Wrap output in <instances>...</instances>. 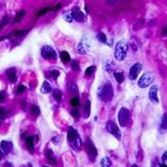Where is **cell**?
Listing matches in <instances>:
<instances>
[{"mask_svg":"<svg viewBox=\"0 0 167 167\" xmlns=\"http://www.w3.org/2000/svg\"><path fill=\"white\" fill-rule=\"evenodd\" d=\"M98 96L103 101H109V100H111L112 96H114V92H112V86H111L110 82H106L105 85L99 89Z\"/></svg>","mask_w":167,"mask_h":167,"instance_id":"1","label":"cell"},{"mask_svg":"<svg viewBox=\"0 0 167 167\" xmlns=\"http://www.w3.org/2000/svg\"><path fill=\"white\" fill-rule=\"evenodd\" d=\"M127 50H128V45L126 41L122 40L116 45V48H115V57L116 59L119 60V61H123L125 58H126V55H127Z\"/></svg>","mask_w":167,"mask_h":167,"instance_id":"2","label":"cell"},{"mask_svg":"<svg viewBox=\"0 0 167 167\" xmlns=\"http://www.w3.org/2000/svg\"><path fill=\"white\" fill-rule=\"evenodd\" d=\"M118 120H119V125L126 127L128 125V120H129V111L127 108H122L119 112H118Z\"/></svg>","mask_w":167,"mask_h":167,"instance_id":"3","label":"cell"},{"mask_svg":"<svg viewBox=\"0 0 167 167\" xmlns=\"http://www.w3.org/2000/svg\"><path fill=\"white\" fill-rule=\"evenodd\" d=\"M154 80V77H153V75L150 74V73H146V74H144L139 78V80H138V86L140 87V88H145V87L149 86L152 82Z\"/></svg>","mask_w":167,"mask_h":167,"instance_id":"4","label":"cell"},{"mask_svg":"<svg viewBox=\"0 0 167 167\" xmlns=\"http://www.w3.org/2000/svg\"><path fill=\"white\" fill-rule=\"evenodd\" d=\"M86 149H87V154L89 156V159L90 161H95L96 157H97V150H96V147L94 145L90 139H88L86 143Z\"/></svg>","mask_w":167,"mask_h":167,"instance_id":"5","label":"cell"},{"mask_svg":"<svg viewBox=\"0 0 167 167\" xmlns=\"http://www.w3.org/2000/svg\"><path fill=\"white\" fill-rule=\"evenodd\" d=\"M106 127H107V130H108V133H109V134H111L112 136H115L117 139H120V137H122L120 131H119V129H118L117 125L115 124L114 122H108Z\"/></svg>","mask_w":167,"mask_h":167,"instance_id":"6","label":"cell"},{"mask_svg":"<svg viewBox=\"0 0 167 167\" xmlns=\"http://www.w3.org/2000/svg\"><path fill=\"white\" fill-rule=\"evenodd\" d=\"M41 56L46 59H54L57 57L56 51L50 46H43L41 48Z\"/></svg>","mask_w":167,"mask_h":167,"instance_id":"7","label":"cell"},{"mask_svg":"<svg viewBox=\"0 0 167 167\" xmlns=\"http://www.w3.org/2000/svg\"><path fill=\"white\" fill-rule=\"evenodd\" d=\"M71 16H73V19H75L76 21H78V22H81V21H84L85 20V15L82 11H80V9L79 8H74L73 9V11H71Z\"/></svg>","mask_w":167,"mask_h":167,"instance_id":"8","label":"cell"},{"mask_svg":"<svg viewBox=\"0 0 167 167\" xmlns=\"http://www.w3.org/2000/svg\"><path fill=\"white\" fill-rule=\"evenodd\" d=\"M140 70H142V65L140 64H135L129 70V78L131 80H134V79H136L138 74L140 73Z\"/></svg>","mask_w":167,"mask_h":167,"instance_id":"9","label":"cell"},{"mask_svg":"<svg viewBox=\"0 0 167 167\" xmlns=\"http://www.w3.org/2000/svg\"><path fill=\"white\" fill-rule=\"evenodd\" d=\"M13 149V143L11 142H8V140H3L1 142L0 144V150L3 153V155H7L9 154Z\"/></svg>","mask_w":167,"mask_h":167,"instance_id":"10","label":"cell"},{"mask_svg":"<svg viewBox=\"0 0 167 167\" xmlns=\"http://www.w3.org/2000/svg\"><path fill=\"white\" fill-rule=\"evenodd\" d=\"M157 92H158V87L157 86H154L150 88V90H149V99L155 103V104H157L159 100H158V97H157Z\"/></svg>","mask_w":167,"mask_h":167,"instance_id":"11","label":"cell"},{"mask_svg":"<svg viewBox=\"0 0 167 167\" xmlns=\"http://www.w3.org/2000/svg\"><path fill=\"white\" fill-rule=\"evenodd\" d=\"M45 155H46V158H47V161H48V163H49L50 165H56V164H57V159L55 158V156L52 154V150H51V149L47 148Z\"/></svg>","mask_w":167,"mask_h":167,"instance_id":"12","label":"cell"},{"mask_svg":"<svg viewBox=\"0 0 167 167\" xmlns=\"http://www.w3.org/2000/svg\"><path fill=\"white\" fill-rule=\"evenodd\" d=\"M79 137V135H78V133H77V130L74 129L73 127H70L68 130V142L69 144H71V143H74L77 138Z\"/></svg>","mask_w":167,"mask_h":167,"instance_id":"13","label":"cell"},{"mask_svg":"<svg viewBox=\"0 0 167 167\" xmlns=\"http://www.w3.org/2000/svg\"><path fill=\"white\" fill-rule=\"evenodd\" d=\"M7 77L10 82H16L17 81V75H16V70L13 68H10L7 70Z\"/></svg>","mask_w":167,"mask_h":167,"instance_id":"14","label":"cell"},{"mask_svg":"<svg viewBox=\"0 0 167 167\" xmlns=\"http://www.w3.org/2000/svg\"><path fill=\"white\" fill-rule=\"evenodd\" d=\"M34 143H35V140H34V137H27L26 138V144H27V148H28V150L30 152V153H34Z\"/></svg>","mask_w":167,"mask_h":167,"instance_id":"15","label":"cell"},{"mask_svg":"<svg viewBox=\"0 0 167 167\" xmlns=\"http://www.w3.org/2000/svg\"><path fill=\"white\" fill-rule=\"evenodd\" d=\"M90 115V101L86 100L85 105H84V118H88Z\"/></svg>","mask_w":167,"mask_h":167,"instance_id":"16","label":"cell"},{"mask_svg":"<svg viewBox=\"0 0 167 167\" xmlns=\"http://www.w3.org/2000/svg\"><path fill=\"white\" fill-rule=\"evenodd\" d=\"M161 133H167V115L166 114H164V116L161 118Z\"/></svg>","mask_w":167,"mask_h":167,"instance_id":"17","label":"cell"},{"mask_svg":"<svg viewBox=\"0 0 167 167\" xmlns=\"http://www.w3.org/2000/svg\"><path fill=\"white\" fill-rule=\"evenodd\" d=\"M87 50H88V45L87 43H85L84 40L79 43V46H78V52L79 54H86Z\"/></svg>","mask_w":167,"mask_h":167,"instance_id":"18","label":"cell"},{"mask_svg":"<svg viewBox=\"0 0 167 167\" xmlns=\"http://www.w3.org/2000/svg\"><path fill=\"white\" fill-rule=\"evenodd\" d=\"M52 90V88H51V86H50V84L48 82V81H45L43 84V86H41V93L43 94H48L50 93Z\"/></svg>","mask_w":167,"mask_h":167,"instance_id":"19","label":"cell"},{"mask_svg":"<svg viewBox=\"0 0 167 167\" xmlns=\"http://www.w3.org/2000/svg\"><path fill=\"white\" fill-rule=\"evenodd\" d=\"M60 59L62 60V62L67 64L70 61V55H69L67 51H61L60 52Z\"/></svg>","mask_w":167,"mask_h":167,"instance_id":"20","label":"cell"},{"mask_svg":"<svg viewBox=\"0 0 167 167\" xmlns=\"http://www.w3.org/2000/svg\"><path fill=\"white\" fill-rule=\"evenodd\" d=\"M30 112H31V115H32L34 117H37L38 115L40 114V110H39V108H38V107H37L36 105H31V107H30Z\"/></svg>","mask_w":167,"mask_h":167,"instance_id":"21","label":"cell"},{"mask_svg":"<svg viewBox=\"0 0 167 167\" xmlns=\"http://www.w3.org/2000/svg\"><path fill=\"white\" fill-rule=\"evenodd\" d=\"M52 95H54V98L57 100V101H60L62 98V95H61V92L59 90V89H55L54 92H52Z\"/></svg>","mask_w":167,"mask_h":167,"instance_id":"22","label":"cell"},{"mask_svg":"<svg viewBox=\"0 0 167 167\" xmlns=\"http://www.w3.org/2000/svg\"><path fill=\"white\" fill-rule=\"evenodd\" d=\"M111 165V161L110 159L108 158V157H105V158H103L101 161H100V166L101 167H110Z\"/></svg>","mask_w":167,"mask_h":167,"instance_id":"23","label":"cell"},{"mask_svg":"<svg viewBox=\"0 0 167 167\" xmlns=\"http://www.w3.org/2000/svg\"><path fill=\"white\" fill-rule=\"evenodd\" d=\"M69 92H70V94L77 96V94H78V88H77V86L75 85L74 82H71V84L69 85Z\"/></svg>","mask_w":167,"mask_h":167,"instance_id":"24","label":"cell"},{"mask_svg":"<svg viewBox=\"0 0 167 167\" xmlns=\"http://www.w3.org/2000/svg\"><path fill=\"white\" fill-rule=\"evenodd\" d=\"M115 78H116V81H117L118 84H122L123 81H124V75L123 73H115Z\"/></svg>","mask_w":167,"mask_h":167,"instance_id":"25","label":"cell"},{"mask_svg":"<svg viewBox=\"0 0 167 167\" xmlns=\"http://www.w3.org/2000/svg\"><path fill=\"white\" fill-rule=\"evenodd\" d=\"M97 39H98L99 41H101V43H107V38H106V35H105V34H103V32H99L98 35H97Z\"/></svg>","mask_w":167,"mask_h":167,"instance_id":"26","label":"cell"},{"mask_svg":"<svg viewBox=\"0 0 167 167\" xmlns=\"http://www.w3.org/2000/svg\"><path fill=\"white\" fill-rule=\"evenodd\" d=\"M95 69H96V67L95 66H90V67H88L86 70V73H85V75H86L87 77H89V76H92V75L95 73Z\"/></svg>","mask_w":167,"mask_h":167,"instance_id":"27","label":"cell"},{"mask_svg":"<svg viewBox=\"0 0 167 167\" xmlns=\"http://www.w3.org/2000/svg\"><path fill=\"white\" fill-rule=\"evenodd\" d=\"M25 11H24V10H21V11H19L18 13H17V16H16V18H15V21H16V22H19V21H20V20H21V19L24 18V16H25Z\"/></svg>","mask_w":167,"mask_h":167,"instance_id":"28","label":"cell"},{"mask_svg":"<svg viewBox=\"0 0 167 167\" xmlns=\"http://www.w3.org/2000/svg\"><path fill=\"white\" fill-rule=\"evenodd\" d=\"M70 105L74 106V107H78L79 106V99L78 97H73L70 99Z\"/></svg>","mask_w":167,"mask_h":167,"instance_id":"29","label":"cell"},{"mask_svg":"<svg viewBox=\"0 0 167 167\" xmlns=\"http://www.w3.org/2000/svg\"><path fill=\"white\" fill-rule=\"evenodd\" d=\"M47 76H49L52 79H55V78H57V77L59 76V71H58V70H52V71H49V73L47 74Z\"/></svg>","mask_w":167,"mask_h":167,"instance_id":"30","label":"cell"},{"mask_svg":"<svg viewBox=\"0 0 167 167\" xmlns=\"http://www.w3.org/2000/svg\"><path fill=\"white\" fill-rule=\"evenodd\" d=\"M8 21H9V17H7V16L3 19H1V21H0V30L8 24Z\"/></svg>","mask_w":167,"mask_h":167,"instance_id":"31","label":"cell"},{"mask_svg":"<svg viewBox=\"0 0 167 167\" xmlns=\"http://www.w3.org/2000/svg\"><path fill=\"white\" fill-rule=\"evenodd\" d=\"M26 87L24 86V85H20V86H18V88H17V90H16V94L17 95H21V94L25 92Z\"/></svg>","mask_w":167,"mask_h":167,"instance_id":"32","label":"cell"},{"mask_svg":"<svg viewBox=\"0 0 167 167\" xmlns=\"http://www.w3.org/2000/svg\"><path fill=\"white\" fill-rule=\"evenodd\" d=\"M7 117L6 109H3L2 107H0V119H5Z\"/></svg>","mask_w":167,"mask_h":167,"instance_id":"33","label":"cell"},{"mask_svg":"<svg viewBox=\"0 0 167 167\" xmlns=\"http://www.w3.org/2000/svg\"><path fill=\"white\" fill-rule=\"evenodd\" d=\"M71 68L74 69V70H79V65H78V62L76 61V60L71 62Z\"/></svg>","mask_w":167,"mask_h":167,"instance_id":"34","label":"cell"},{"mask_svg":"<svg viewBox=\"0 0 167 167\" xmlns=\"http://www.w3.org/2000/svg\"><path fill=\"white\" fill-rule=\"evenodd\" d=\"M64 18H65L66 21L71 22V20H73V16H71V15H69V13H67V15H65V16H64Z\"/></svg>","mask_w":167,"mask_h":167,"instance_id":"35","label":"cell"},{"mask_svg":"<svg viewBox=\"0 0 167 167\" xmlns=\"http://www.w3.org/2000/svg\"><path fill=\"white\" fill-rule=\"evenodd\" d=\"M25 32H27V30H21V31H20V30H16L15 32H13V35L18 37V36H21V35H24Z\"/></svg>","mask_w":167,"mask_h":167,"instance_id":"36","label":"cell"},{"mask_svg":"<svg viewBox=\"0 0 167 167\" xmlns=\"http://www.w3.org/2000/svg\"><path fill=\"white\" fill-rule=\"evenodd\" d=\"M71 115H73V117L74 118L79 117V111H78V109H74V110L71 111Z\"/></svg>","mask_w":167,"mask_h":167,"instance_id":"37","label":"cell"},{"mask_svg":"<svg viewBox=\"0 0 167 167\" xmlns=\"http://www.w3.org/2000/svg\"><path fill=\"white\" fill-rule=\"evenodd\" d=\"M47 11H48V9H43V10H40V11L37 13V16L39 17V16H41V15H43V13H46Z\"/></svg>","mask_w":167,"mask_h":167,"instance_id":"38","label":"cell"},{"mask_svg":"<svg viewBox=\"0 0 167 167\" xmlns=\"http://www.w3.org/2000/svg\"><path fill=\"white\" fill-rule=\"evenodd\" d=\"M161 159H163V161H166V163H167V152H165V153L163 154V156H161Z\"/></svg>","mask_w":167,"mask_h":167,"instance_id":"39","label":"cell"},{"mask_svg":"<svg viewBox=\"0 0 167 167\" xmlns=\"http://www.w3.org/2000/svg\"><path fill=\"white\" fill-rule=\"evenodd\" d=\"M161 35H163V36H167V27H164V28H163Z\"/></svg>","mask_w":167,"mask_h":167,"instance_id":"40","label":"cell"},{"mask_svg":"<svg viewBox=\"0 0 167 167\" xmlns=\"http://www.w3.org/2000/svg\"><path fill=\"white\" fill-rule=\"evenodd\" d=\"M59 139H60V138H59V136L54 137V138H52V143H54V144H57V143L59 142Z\"/></svg>","mask_w":167,"mask_h":167,"instance_id":"41","label":"cell"},{"mask_svg":"<svg viewBox=\"0 0 167 167\" xmlns=\"http://www.w3.org/2000/svg\"><path fill=\"white\" fill-rule=\"evenodd\" d=\"M3 100H5V95H3V93H1L0 94V103L3 101Z\"/></svg>","mask_w":167,"mask_h":167,"instance_id":"42","label":"cell"},{"mask_svg":"<svg viewBox=\"0 0 167 167\" xmlns=\"http://www.w3.org/2000/svg\"><path fill=\"white\" fill-rule=\"evenodd\" d=\"M5 167H13V164H10V163H6L5 164Z\"/></svg>","mask_w":167,"mask_h":167,"instance_id":"43","label":"cell"},{"mask_svg":"<svg viewBox=\"0 0 167 167\" xmlns=\"http://www.w3.org/2000/svg\"><path fill=\"white\" fill-rule=\"evenodd\" d=\"M21 105H22V109L25 110L26 109V101H22V103H21Z\"/></svg>","mask_w":167,"mask_h":167,"instance_id":"44","label":"cell"},{"mask_svg":"<svg viewBox=\"0 0 167 167\" xmlns=\"http://www.w3.org/2000/svg\"><path fill=\"white\" fill-rule=\"evenodd\" d=\"M2 156H3V153L0 150V161H1V158H2Z\"/></svg>","mask_w":167,"mask_h":167,"instance_id":"45","label":"cell"},{"mask_svg":"<svg viewBox=\"0 0 167 167\" xmlns=\"http://www.w3.org/2000/svg\"><path fill=\"white\" fill-rule=\"evenodd\" d=\"M22 167H32V166H31V164H27V165H25V166Z\"/></svg>","mask_w":167,"mask_h":167,"instance_id":"46","label":"cell"},{"mask_svg":"<svg viewBox=\"0 0 167 167\" xmlns=\"http://www.w3.org/2000/svg\"><path fill=\"white\" fill-rule=\"evenodd\" d=\"M159 167H167V166H166V165H165V164H161V166H159Z\"/></svg>","mask_w":167,"mask_h":167,"instance_id":"47","label":"cell"},{"mask_svg":"<svg viewBox=\"0 0 167 167\" xmlns=\"http://www.w3.org/2000/svg\"><path fill=\"white\" fill-rule=\"evenodd\" d=\"M41 167H48V166H47V165H45V166H41Z\"/></svg>","mask_w":167,"mask_h":167,"instance_id":"48","label":"cell"},{"mask_svg":"<svg viewBox=\"0 0 167 167\" xmlns=\"http://www.w3.org/2000/svg\"><path fill=\"white\" fill-rule=\"evenodd\" d=\"M133 167H138V166H137V165H134V166H133Z\"/></svg>","mask_w":167,"mask_h":167,"instance_id":"49","label":"cell"},{"mask_svg":"<svg viewBox=\"0 0 167 167\" xmlns=\"http://www.w3.org/2000/svg\"><path fill=\"white\" fill-rule=\"evenodd\" d=\"M0 126H1V122H0Z\"/></svg>","mask_w":167,"mask_h":167,"instance_id":"50","label":"cell"}]
</instances>
